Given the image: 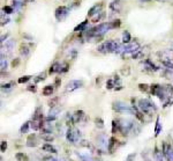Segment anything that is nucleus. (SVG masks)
Masks as SVG:
<instances>
[{"label":"nucleus","mask_w":173,"mask_h":161,"mask_svg":"<svg viewBox=\"0 0 173 161\" xmlns=\"http://www.w3.org/2000/svg\"><path fill=\"white\" fill-rule=\"evenodd\" d=\"M110 29H112L110 22L101 23V25H98L97 27L92 28V29L88 33V36H89V37H91V36H92V37H99V36H102L103 34H105V33H107Z\"/></svg>","instance_id":"obj_1"},{"label":"nucleus","mask_w":173,"mask_h":161,"mask_svg":"<svg viewBox=\"0 0 173 161\" xmlns=\"http://www.w3.org/2000/svg\"><path fill=\"white\" fill-rule=\"evenodd\" d=\"M119 46L120 45L118 44L115 41L110 40V41H106V42L102 43V44L97 48V50L99 52H102V54H109V52H115Z\"/></svg>","instance_id":"obj_2"},{"label":"nucleus","mask_w":173,"mask_h":161,"mask_svg":"<svg viewBox=\"0 0 173 161\" xmlns=\"http://www.w3.org/2000/svg\"><path fill=\"white\" fill-rule=\"evenodd\" d=\"M117 122H118V126H119V131L123 136L129 133L135 126V123L129 119H117Z\"/></svg>","instance_id":"obj_3"},{"label":"nucleus","mask_w":173,"mask_h":161,"mask_svg":"<svg viewBox=\"0 0 173 161\" xmlns=\"http://www.w3.org/2000/svg\"><path fill=\"white\" fill-rule=\"evenodd\" d=\"M154 106L155 104L148 98H142L138 101V109L144 114H149L152 110H156V107H154Z\"/></svg>","instance_id":"obj_4"},{"label":"nucleus","mask_w":173,"mask_h":161,"mask_svg":"<svg viewBox=\"0 0 173 161\" xmlns=\"http://www.w3.org/2000/svg\"><path fill=\"white\" fill-rule=\"evenodd\" d=\"M113 110L114 111H117V113H133L134 110H133V108H130L129 106H127L126 103H123V102H120V101H117V102H113Z\"/></svg>","instance_id":"obj_5"},{"label":"nucleus","mask_w":173,"mask_h":161,"mask_svg":"<svg viewBox=\"0 0 173 161\" xmlns=\"http://www.w3.org/2000/svg\"><path fill=\"white\" fill-rule=\"evenodd\" d=\"M66 137H67V140H68L69 143L75 144L78 143V142H80V139H81V132L78 131V129H68Z\"/></svg>","instance_id":"obj_6"},{"label":"nucleus","mask_w":173,"mask_h":161,"mask_svg":"<svg viewBox=\"0 0 173 161\" xmlns=\"http://www.w3.org/2000/svg\"><path fill=\"white\" fill-rule=\"evenodd\" d=\"M83 86V81L82 80H70L66 83L65 89L66 92H74L75 89H78Z\"/></svg>","instance_id":"obj_7"},{"label":"nucleus","mask_w":173,"mask_h":161,"mask_svg":"<svg viewBox=\"0 0 173 161\" xmlns=\"http://www.w3.org/2000/svg\"><path fill=\"white\" fill-rule=\"evenodd\" d=\"M162 152H163V155L166 158V160L173 161V148L170 144H167L166 142L163 143V150H162Z\"/></svg>","instance_id":"obj_8"},{"label":"nucleus","mask_w":173,"mask_h":161,"mask_svg":"<svg viewBox=\"0 0 173 161\" xmlns=\"http://www.w3.org/2000/svg\"><path fill=\"white\" fill-rule=\"evenodd\" d=\"M67 15H68V8L66 6H60L55 9V18L58 21H62Z\"/></svg>","instance_id":"obj_9"},{"label":"nucleus","mask_w":173,"mask_h":161,"mask_svg":"<svg viewBox=\"0 0 173 161\" xmlns=\"http://www.w3.org/2000/svg\"><path fill=\"white\" fill-rule=\"evenodd\" d=\"M97 145L101 150H106L107 146H109V143H107V139H106V136L105 134H101L97 137Z\"/></svg>","instance_id":"obj_10"},{"label":"nucleus","mask_w":173,"mask_h":161,"mask_svg":"<svg viewBox=\"0 0 173 161\" xmlns=\"http://www.w3.org/2000/svg\"><path fill=\"white\" fill-rule=\"evenodd\" d=\"M86 115L82 110H78L74 113V115H72V124H75V123H78L82 121V118H84Z\"/></svg>","instance_id":"obj_11"},{"label":"nucleus","mask_w":173,"mask_h":161,"mask_svg":"<svg viewBox=\"0 0 173 161\" xmlns=\"http://www.w3.org/2000/svg\"><path fill=\"white\" fill-rule=\"evenodd\" d=\"M38 145V138L35 133L28 136V139H27V146L28 147H36Z\"/></svg>","instance_id":"obj_12"},{"label":"nucleus","mask_w":173,"mask_h":161,"mask_svg":"<svg viewBox=\"0 0 173 161\" xmlns=\"http://www.w3.org/2000/svg\"><path fill=\"white\" fill-rule=\"evenodd\" d=\"M103 7V4H96L95 6H92L90 10H89V13H88V16L89 18H91V16H94V15H97V14H99L101 13V9Z\"/></svg>","instance_id":"obj_13"},{"label":"nucleus","mask_w":173,"mask_h":161,"mask_svg":"<svg viewBox=\"0 0 173 161\" xmlns=\"http://www.w3.org/2000/svg\"><path fill=\"white\" fill-rule=\"evenodd\" d=\"M121 7H122V1H120V0H114L110 4V8L115 13H119L121 10Z\"/></svg>","instance_id":"obj_14"},{"label":"nucleus","mask_w":173,"mask_h":161,"mask_svg":"<svg viewBox=\"0 0 173 161\" xmlns=\"http://www.w3.org/2000/svg\"><path fill=\"white\" fill-rule=\"evenodd\" d=\"M30 45L26 44V43H23V44H21L20 46V54L21 56H23V57H28L29 54H30Z\"/></svg>","instance_id":"obj_15"},{"label":"nucleus","mask_w":173,"mask_h":161,"mask_svg":"<svg viewBox=\"0 0 173 161\" xmlns=\"http://www.w3.org/2000/svg\"><path fill=\"white\" fill-rule=\"evenodd\" d=\"M43 150L45 151V152H49V153H53V154H55V153H58V151H57V148L54 147V146H52L51 144L46 143L43 145Z\"/></svg>","instance_id":"obj_16"},{"label":"nucleus","mask_w":173,"mask_h":161,"mask_svg":"<svg viewBox=\"0 0 173 161\" xmlns=\"http://www.w3.org/2000/svg\"><path fill=\"white\" fill-rule=\"evenodd\" d=\"M78 157H80V159L81 161H101L99 159H96L94 157H91L90 154H78Z\"/></svg>","instance_id":"obj_17"},{"label":"nucleus","mask_w":173,"mask_h":161,"mask_svg":"<svg viewBox=\"0 0 173 161\" xmlns=\"http://www.w3.org/2000/svg\"><path fill=\"white\" fill-rule=\"evenodd\" d=\"M14 44H15L14 40H9V41H7V42H5V46H4V45L1 46V50L8 49V52H10V51L13 50V48H14Z\"/></svg>","instance_id":"obj_18"},{"label":"nucleus","mask_w":173,"mask_h":161,"mask_svg":"<svg viewBox=\"0 0 173 161\" xmlns=\"http://www.w3.org/2000/svg\"><path fill=\"white\" fill-rule=\"evenodd\" d=\"M15 159H16L17 161H30L29 160V157L22 152L16 153V154H15Z\"/></svg>","instance_id":"obj_19"},{"label":"nucleus","mask_w":173,"mask_h":161,"mask_svg":"<svg viewBox=\"0 0 173 161\" xmlns=\"http://www.w3.org/2000/svg\"><path fill=\"white\" fill-rule=\"evenodd\" d=\"M117 143V140H115V138L114 137H111L110 139H109V146H107V151L110 153H113L114 151V145Z\"/></svg>","instance_id":"obj_20"},{"label":"nucleus","mask_w":173,"mask_h":161,"mask_svg":"<svg viewBox=\"0 0 173 161\" xmlns=\"http://www.w3.org/2000/svg\"><path fill=\"white\" fill-rule=\"evenodd\" d=\"M130 40H132V37H130L129 31L125 30L123 34H122V42H123V44H128V43H130Z\"/></svg>","instance_id":"obj_21"},{"label":"nucleus","mask_w":173,"mask_h":161,"mask_svg":"<svg viewBox=\"0 0 173 161\" xmlns=\"http://www.w3.org/2000/svg\"><path fill=\"white\" fill-rule=\"evenodd\" d=\"M60 69H61V65L59 63H54L52 65L51 67H50V74H53V73H57V72H60Z\"/></svg>","instance_id":"obj_22"},{"label":"nucleus","mask_w":173,"mask_h":161,"mask_svg":"<svg viewBox=\"0 0 173 161\" xmlns=\"http://www.w3.org/2000/svg\"><path fill=\"white\" fill-rule=\"evenodd\" d=\"M53 93V86H45L43 88V95L45 96H50Z\"/></svg>","instance_id":"obj_23"},{"label":"nucleus","mask_w":173,"mask_h":161,"mask_svg":"<svg viewBox=\"0 0 173 161\" xmlns=\"http://www.w3.org/2000/svg\"><path fill=\"white\" fill-rule=\"evenodd\" d=\"M133 110H134V113H135V116L138 118V121H141V122H143V113L142 111H140L136 107H133Z\"/></svg>","instance_id":"obj_24"},{"label":"nucleus","mask_w":173,"mask_h":161,"mask_svg":"<svg viewBox=\"0 0 173 161\" xmlns=\"http://www.w3.org/2000/svg\"><path fill=\"white\" fill-rule=\"evenodd\" d=\"M88 25V20H86V21H83L81 25H78V26H76V27L74 28V31H83L84 30V28H86V26Z\"/></svg>","instance_id":"obj_25"},{"label":"nucleus","mask_w":173,"mask_h":161,"mask_svg":"<svg viewBox=\"0 0 173 161\" xmlns=\"http://www.w3.org/2000/svg\"><path fill=\"white\" fill-rule=\"evenodd\" d=\"M29 127H31V123L30 122H26L23 125L21 126V133H27L29 131Z\"/></svg>","instance_id":"obj_26"},{"label":"nucleus","mask_w":173,"mask_h":161,"mask_svg":"<svg viewBox=\"0 0 173 161\" xmlns=\"http://www.w3.org/2000/svg\"><path fill=\"white\" fill-rule=\"evenodd\" d=\"M162 131V124L159 123V117H157V122H156V129H155V136L157 137Z\"/></svg>","instance_id":"obj_27"},{"label":"nucleus","mask_w":173,"mask_h":161,"mask_svg":"<svg viewBox=\"0 0 173 161\" xmlns=\"http://www.w3.org/2000/svg\"><path fill=\"white\" fill-rule=\"evenodd\" d=\"M144 64H146V66H148L149 67V70H151V71H156V70H158L157 67H156V65L154 63H151L149 59H147L146 62H144Z\"/></svg>","instance_id":"obj_28"},{"label":"nucleus","mask_w":173,"mask_h":161,"mask_svg":"<svg viewBox=\"0 0 173 161\" xmlns=\"http://www.w3.org/2000/svg\"><path fill=\"white\" fill-rule=\"evenodd\" d=\"M58 100H59L58 98H52L51 101L49 102V106H50L51 109H53V108H55L57 106H58V104H57V103H58Z\"/></svg>","instance_id":"obj_29"},{"label":"nucleus","mask_w":173,"mask_h":161,"mask_svg":"<svg viewBox=\"0 0 173 161\" xmlns=\"http://www.w3.org/2000/svg\"><path fill=\"white\" fill-rule=\"evenodd\" d=\"M162 154H163V152H159V151H158V148L156 147V148H155L156 160H157V161H163V158H162Z\"/></svg>","instance_id":"obj_30"},{"label":"nucleus","mask_w":173,"mask_h":161,"mask_svg":"<svg viewBox=\"0 0 173 161\" xmlns=\"http://www.w3.org/2000/svg\"><path fill=\"white\" fill-rule=\"evenodd\" d=\"M0 63H1V71H4V70L7 69V60L4 58V56H1V60H0Z\"/></svg>","instance_id":"obj_31"},{"label":"nucleus","mask_w":173,"mask_h":161,"mask_svg":"<svg viewBox=\"0 0 173 161\" xmlns=\"http://www.w3.org/2000/svg\"><path fill=\"white\" fill-rule=\"evenodd\" d=\"M31 79V77L30 75H24V77H21L20 79H18V83H24L27 81H29Z\"/></svg>","instance_id":"obj_32"},{"label":"nucleus","mask_w":173,"mask_h":161,"mask_svg":"<svg viewBox=\"0 0 173 161\" xmlns=\"http://www.w3.org/2000/svg\"><path fill=\"white\" fill-rule=\"evenodd\" d=\"M96 126H98V127H101V129H103L104 127V122H103V119L102 118H96Z\"/></svg>","instance_id":"obj_33"},{"label":"nucleus","mask_w":173,"mask_h":161,"mask_svg":"<svg viewBox=\"0 0 173 161\" xmlns=\"http://www.w3.org/2000/svg\"><path fill=\"white\" fill-rule=\"evenodd\" d=\"M2 10H4L6 14H12V13L14 12V8H13L12 6H5V7L2 8Z\"/></svg>","instance_id":"obj_34"},{"label":"nucleus","mask_w":173,"mask_h":161,"mask_svg":"<svg viewBox=\"0 0 173 161\" xmlns=\"http://www.w3.org/2000/svg\"><path fill=\"white\" fill-rule=\"evenodd\" d=\"M117 131H119L118 122H117V121H113V122H112V133H115Z\"/></svg>","instance_id":"obj_35"},{"label":"nucleus","mask_w":173,"mask_h":161,"mask_svg":"<svg viewBox=\"0 0 173 161\" xmlns=\"http://www.w3.org/2000/svg\"><path fill=\"white\" fill-rule=\"evenodd\" d=\"M162 64H163L164 66H166L169 70H172L173 71V63H171V62H167V60H163Z\"/></svg>","instance_id":"obj_36"},{"label":"nucleus","mask_w":173,"mask_h":161,"mask_svg":"<svg viewBox=\"0 0 173 161\" xmlns=\"http://www.w3.org/2000/svg\"><path fill=\"white\" fill-rule=\"evenodd\" d=\"M45 77H46V74L45 73H42V74H39L36 79H35V82H39V81H43V80H45Z\"/></svg>","instance_id":"obj_37"},{"label":"nucleus","mask_w":173,"mask_h":161,"mask_svg":"<svg viewBox=\"0 0 173 161\" xmlns=\"http://www.w3.org/2000/svg\"><path fill=\"white\" fill-rule=\"evenodd\" d=\"M120 25H121L120 20H114V21H112V22H111V27H112V28L120 27Z\"/></svg>","instance_id":"obj_38"},{"label":"nucleus","mask_w":173,"mask_h":161,"mask_svg":"<svg viewBox=\"0 0 173 161\" xmlns=\"http://www.w3.org/2000/svg\"><path fill=\"white\" fill-rule=\"evenodd\" d=\"M138 87H140V90H142V92H148L149 90V86L146 85V83H140Z\"/></svg>","instance_id":"obj_39"},{"label":"nucleus","mask_w":173,"mask_h":161,"mask_svg":"<svg viewBox=\"0 0 173 161\" xmlns=\"http://www.w3.org/2000/svg\"><path fill=\"white\" fill-rule=\"evenodd\" d=\"M103 16H104V14L102 13V12H101L99 14H97L96 16H94V18H92V22H98V21H99L101 19L103 18Z\"/></svg>","instance_id":"obj_40"},{"label":"nucleus","mask_w":173,"mask_h":161,"mask_svg":"<svg viewBox=\"0 0 173 161\" xmlns=\"http://www.w3.org/2000/svg\"><path fill=\"white\" fill-rule=\"evenodd\" d=\"M42 138H43L44 140H46V142H52L53 140V137H52L51 134H47V136L46 134H43Z\"/></svg>","instance_id":"obj_41"},{"label":"nucleus","mask_w":173,"mask_h":161,"mask_svg":"<svg viewBox=\"0 0 173 161\" xmlns=\"http://www.w3.org/2000/svg\"><path fill=\"white\" fill-rule=\"evenodd\" d=\"M0 150L1 152L4 153L6 150H7V142H1V146H0Z\"/></svg>","instance_id":"obj_42"},{"label":"nucleus","mask_w":173,"mask_h":161,"mask_svg":"<svg viewBox=\"0 0 173 161\" xmlns=\"http://www.w3.org/2000/svg\"><path fill=\"white\" fill-rule=\"evenodd\" d=\"M135 157H136V153H130L129 155L127 157V159H126V161H134V159H135Z\"/></svg>","instance_id":"obj_43"},{"label":"nucleus","mask_w":173,"mask_h":161,"mask_svg":"<svg viewBox=\"0 0 173 161\" xmlns=\"http://www.w3.org/2000/svg\"><path fill=\"white\" fill-rule=\"evenodd\" d=\"M44 161H60V159H57L54 157H45Z\"/></svg>","instance_id":"obj_44"},{"label":"nucleus","mask_w":173,"mask_h":161,"mask_svg":"<svg viewBox=\"0 0 173 161\" xmlns=\"http://www.w3.org/2000/svg\"><path fill=\"white\" fill-rule=\"evenodd\" d=\"M68 69H69L68 64H65L64 66H61V69H60V73H65V72H67V71H68Z\"/></svg>","instance_id":"obj_45"},{"label":"nucleus","mask_w":173,"mask_h":161,"mask_svg":"<svg viewBox=\"0 0 173 161\" xmlns=\"http://www.w3.org/2000/svg\"><path fill=\"white\" fill-rule=\"evenodd\" d=\"M28 90H31V92H36V86L33 85V86H29L28 87Z\"/></svg>","instance_id":"obj_46"},{"label":"nucleus","mask_w":173,"mask_h":161,"mask_svg":"<svg viewBox=\"0 0 173 161\" xmlns=\"http://www.w3.org/2000/svg\"><path fill=\"white\" fill-rule=\"evenodd\" d=\"M13 83H6V85H2V88H6V89H8L10 88V86H12Z\"/></svg>","instance_id":"obj_47"},{"label":"nucleus","mask_w":173,"mask_h":161,"mask_svg":"<svg viewBox=\"0 0 173 161\" xmlns=\"http://www.w3.org/2000/svg\"><path fill=\"white\" fill-rule=\"evenodd\" d=\"M121 73H122V74H128V73H129V70H128V67H127V70H126V71H125V70H122V71H121Z\"/></svg>","instance_id":"obj_48"},{"label":"nucleus","mask_w":173,"mask_h":161,"mask_svg":"<svg viewBox=\"0 0 173 161\" xmlns=\"http://www.w3.org/2000/svg\"><path fill=\"white\" fill-rule=\"evenodd\" d=\"M17 64H18V59H16V60H15V62H14V60H13V63H12V65H13V66H16Z\"/></svg>","instance_id":"obj_49"},{"label":"nucleus","mask_w":173,"mask_h":161,"mask_svg":"<svg viewBox=\"0 0 173 161\" xmlns=\"http://www.w3.org/2000/svg\"><path fill=\"white\" fill-rule=\"evenodd\" d=\"M141 2H146V1H149V0H140Z\"/></svg>","instance_id":"obj_50"},{"label":"nucleus","mask_w":173,"mask_h":161,"mask_svg":"<svg viewBox=\"0 0 173 161\" xmlns=\"http://www.w3.org/2000/svg\"><path fill=\"white\" fill-rule=\"evenodd\" d=\"M158 1H166V0H158Z\"/></svg>","instance_id":"obj_51"},{"label":"nucleus","mask_w":173,"mask_h":161,"mask_svg":"<svg viewBox=\"0 0 173 161\" xmlns=\"http://www.w3.org/2000/svg\"><path fill=\"white\" fill-rule=\"evenodd\" d=\"M60 161H62V160H60Z\"/></svg>","instance_id":"obj_52"}]
</instances>
